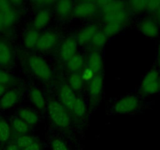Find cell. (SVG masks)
<instances>
[{"mask_svg":"<svg viewBox=\"0 0 160 150\" xmlns=\"http://www.w3.org/2000/svg\"><path fill=\"white\" fill-rule=\"evenodd\" d=\"M35 142V141L34 140V138L32 136L27 135V134H23V135H20L18 138L15 144L18 145V147L20 149H24V148H25L26 147H28Z\"/></svg>","mask_w":160,"mask_h":150,"instance_id":"cell-28","label":"cell"},{"mask_svg":"<svg viewBox=\"0 0 160 150\" xmlns=\"http://www.w3.org/2000/svg\"><path fill=\"white\" fill-rule=\"evenodd\" d=\"M57 43V36L52 32H47L40 35L36 48L40 51H47L53 48Z\"/></svg>","mask_w":160,"mask_h":150,"instance_id":"cell-8","label":"cell"},{"mask_svg":"<svg viewBox=\"0 0 160 150\" xmlns=\"http://www.w3.org/2000/svg\"><path fill=\"white\" fill-rule=\"evenodd\" d=\"M28 66L34 74L42 80L48 81L51 78L52 72L48 64L42 58L32 56L28 58Z\"/></svg>","mask_w":160,"mask_h":150,"instance_id":"cell-3","label":"cell"},{"mask_svg":"<svg viewBox=\"0 0 160 150\" xmlns=\"http://www.w3.org/2000/svg\"><path fill=\"white\" fill-rule=\"evenodd\" d=\"M158 54H160V43L159 45H158Z\"/></svg>","mask_w":160,"mask_h":150,"instance_id":"cell-44","label":"cell"},{"mask_svg":"<svg viewBox=\"0 0 160 150\" xmlns=\"http://www.w3.org/2000/svg\"><path fill=\"white\" fill-rule=\"evenodd\" d=\"M97 32H98V28L93 24H91V25H89L87 27H86L85 28L82 29L80 31V33L78 34V43H80L81 45H84V44L87 43L90 41H92L93 36H94V35Z\"/></svg>","mask_w":160,"mask_h":150,"instance_id":"cell-14","label":"cell"},{"mask_svg":"<svg viewBox=\"0 0 160 150\" xmlns=\"http://www.w3.org/2000/svg\"><path fill=\"white\" fill-rule=\"evenodd\" d=\"M84 64V59L82 56L75 55L68 61V67L71 71L76 72L81 70Z\"/></svg>","mask_w":160,"mask_h":150,"instance_id":"cell-21","label":"cell"},{"mask_svg":"<svg viewBox=\"0 0 160 150\" xmlns=\"http://www.w3.org/2000/svg\"><path fill=\"white\" fill-rule=\"evenodd\" d=\"M39 37L40 35L38 31L35 30H29L24 35V45L28 49L34 48L35 46H36L38 39H39Z\"/></svg>","mask_w":160,"mask_h":150,"instance_id":"cell-20","label":"cell"},{"mask_svg":"<svg viewBox=\"0 0 160 150\" xmlns=\"http://www.w3.org/2000/svg\"><path fill=\"white\" fill-rule=\"evenodd\" d=\"M5 27V24H4V21H3V16H2V13L0 12V30H2Z\"/></svg>","mask_w":160,"mask_h":150,"instance_id":"cell-38","label":"cell"},{"mask_svg":"<svg viewBox=\"0 0 160 150\" xmlns=\"http://www.w3.org/2000/svg\"><path fill=\"white\" fill-rule=\"evenodd\" d=\"M18 93L14 90L6 91L5 94L0 98V108L8 110L13 107L18 101Z\"/></svg>","mask_w":160,"mask_h":150,"instance_id":"cell-11","label":"cell"},{"mask_svg":"<svg viewBox=\"0 0 160 150\" xmlns=\"http://www.w3.org/2000/svg\"><path fill=\"white\" fill-rule=\"evenodd\" d=\"M89 69L93 71V73H98L102 69V59L99 53H92L90 55L88 60Z\"/></svg>","mask_w":160,"mask_h":150,"instance_id":"cell-17","label":"cell"},{"mask_svg":"<svg viewBox=\"0 0 160 150\" xmlns=\"http://www.w3.org/2000/svg\"><path fill=\"white\" fill-rule=\"evenodd\" d=\"M155 15H156V19H157V21H158V24L160 25V8L158 9V11L155 13Z\"/></svg>","mask_w":160,"mask_h":150,"instance_id":"cell-41","label":"cell"},{"mask_svg":"<svg viewBox=\"0 0 160 150\" xmlns=\"http://www.w3.org/2000/svg\"><path fill=\"white\" fill-rule=\"evenodd\" d=\"M140 30L148 38H155L159 33V27L155 21L152 19H146L140 24Z\"/></svg>","mask_w":160,"mask_h":150,"instance_id":"cell-9","label":"cell"},{"mask_svg":"<svg viewBox=\"0 0 160 150\" xmlns=\"http://www.w3.org/2000/svg\"><path fill=\"white\" fill-rule=\"evenodd\" d=\"M50 20V13L48 10H42L38 12L33 21L35 28L40 29L45 27Z\"/></svg>","mask_w":160,"mask_h":150,"instance_id":"cell-16","label":"cell"},{"mask_svg":"<svg viewBox=\"0 0 160 150\" xmlns=\"http://www.w3.org/2000/svg\"><path fill=\"white\" fill-rule=\"evenodd\" d=\"M103 79L101 75H95L90 81L89 85V92L92 99L99 97L102 91Z\"/></svg>","mask_w":160,"mask_h":150,"instance_id":"cell-13","label":"cell"},{"mask_svg":"<svg viewBox=\"0 0 160 150\" xmlns=\"http://www.w3.org/2000/svg\"><path fill=\"white\" fill-rule=\"evenodd\" d=\"M59 96L63 105L72 110V106L77 98L75 97L74 91L70 88V86H68L66 85L61 86L59 91Z\"/></svg>","mask_w":160,"mask_h":150,"instance_id":"cell-7","label":"cell"},{"mask_svg":"<svg viewBox=\"0 0 160 150\" xmlns=\"http://www.w3.org/2000/svg\"><path fill=\"white\" fill-rule=\"evenodd\" d=\"M93 74L94 73H93L91 70H90L89 68L86 69L85 70L83 71L82 75V80L84 81H91L92 78L93 77Z\"/></svg>","mask_w":160,"mask_h":150,"instance_id":"cell-36","label":"cell"},{"mask_svg":"<svg viewBox=\"0 0 160 150\" xmlns=\"http://www.w3.org/2000/svg\"><path fill=\"white\" fill-rule=\"evenodd\" d=\"M12 50L10 47L5 42L0 41V65L7 66L11 63Z\"/></svg>","mask_w":160,"mask_h":150,"instance_id":"cell-15","label":"cell"},{"mask_svg":"<svg viewBox=\"0 0 160 150\" xmlns=\"http://www.w3.org/2000/svg\"><path fill=\"white\" fill-rule=\"evenodd\" d=\"M122 28V25L121 24H106L104 28V33L107 37L108 36H113V35H116L117 33L120 31Z\"/></svg>","mask_w":160,"mask_h":150,"instance_id":"cell-30","label":"cell"},{"mask_svg":"<svg viewBox=\"0 0 160 150\" xmlns=\"http://www.w3.org/2000/svg\"><path fill=\"white\" fill-rule=\"evenodd\" d=\"M106 41H107V36L102 31L97 32L94 36H93V39H92L93 45L95 47H98V48H101V47L104 46L106 43Z\"/></svg>","mask_w":160,"mask_h":150,"instance_id":"cell-29","label":"cell"},{"mask_svg":"<svg viewBox=\"0 0 160 150\" xmlns=\"http://www.w3.org/2000/svg\"><path fill=\"white\" fill-rule=\"evenodd\" d=\"M30 99L32 103L38 109L43 110L46 106L45 99H44L42 93L38 88H32L30 91Z\"/></svg>","mask_w":160,"mask_h":150,"instance_id":"cell-18","label":"cell"},{"mask_svg":"<svg viewBox=\"0 0 160 150\" xmlns=\"http://www.w3.org/2000/svg\"><path fill=\"white\" fill-rule=\"evenodd\" d=\"M6 93V86L5 85H0V98L2 97Z\"/></svg>","mask_w":160,"mask_h":150,"instance_id":"cell-40","label":"cell"},{"mask_svg":"<svg viewBox=\"0 0 160 150\" xmlns=\"http://www.w3.org/2000/svg\"><path fill=\"white\" fill-rule=\"evenodd\" d=\"M139 106V100L136 96H129L122 98L114 105V110L119 114L132 113Z\"/></svg>","mask_w":160,"mask_h":150,"instance_id":"cell-4","label":"cell"},{"mask_svg":"<svg viewBox=\"0 0 160 150\" xmlns=\"http://www.w3.org/2000/svg\"><path fill=\"white\" fill-rule=\"evenodd\" d=\"M22 150H41V146L38 142H35Z\"/></svg>","mask_w":160,"mask_h":150,"instance_id":"cell-37","label":"cell"},{"mask_svg":"<svg viewBox=\"0 0 160 150\" xmlns=\"http://www.w3.org/2000/svg\"><path fill=\"white\" fill-rule=\"evenodd\" d=\"M158 66L160 69V54H158Z\"/></svg>","mask_w":160,"mask_h":150,"instance_id":"cell-43","label":"cell"},{"mask_svg":"<svg viewBox=\"0 0 160 150\" xmlns=\"http://www.w3.org/2000/svg\"><path fill=\"white\" fill-rule=\"evenodd\" d=\"M6 150H20V148H18L16 144H10L7 147Z\"/></svg>","mask_w":160,"mask_h":150,"instance_id":"cell-39","label":"cell"},{"mask_svg":"<svg viewBox=\"0 0 160 150\" xmlns=\"http://www.w3.org/2000/svg\"><path fill=\"white\" fill-rule=\"evenodd\" d=\"M141 90L144 95L157 94L160 91V72L152 69L144 76L141 85Z\"/></svg>","mask_w":160,"mask_h":150,"instance_id":"cell-2","label":"cell"},{"mask_svg":"<svg viewBox=\"0 0 160 150\" xmlns=\"http://www.w3.org/2000/svg\"><path fill=\"white\" fill-rule=\"evenodd\" d=\"M3 16V21L4 24H5V27H10L12 25H13L17 21V13L13 8L10 10H7L6 12H1Z\"/></svg>","mask_w":160,"mask_h":150,"instance_id":"cell-26","label":"cell"},{"mask_svg":"<svg viewBox=\"0 0 160 150\" xmlns=\"http://www.w3.org/2000/svg\"><path fill=\"white\" fill-rule=\"evenodd\" d=\"M11 135L10 126L5 120L0 119V142H7Z\"/></svg>","mask_w":160,"mask_h":150,"instance_id":"cell-22","label":"cell"},{"mask_svg":"<svg viewBox=\"0 0 160 150\" xmlns=\"http://www.w3.org/2000/svg\"><path fill=\"white\" fill-rule=\"evenodd\" d=\"M97 5H99L102 9L104 14L112 12L125 10V3L121 1H99L96 2Z\"/></svg>","mask_w":160,"mask_h":150,"instance_id":"cell-12","label":"cell"},{"mask_svg":"<svg viewBox=\"0 0 160 150\" xmlns=\"http://www.w3.org/2000/svg\"><path fill=\"white\" fill-rule=\"evenodd\" d=\"M19 117L28 124H35L38 120L37 114L29 109H21L19 111Z\"/></svg>","mask_w":160,"mask_h":150,"instance_id":"cell-19","label":"cell"},{"mask_svg":"<svg viewBox=\"0 0 160 150\" xmlns=\"http://www.w3.org/2000/svg\"><path fill=\"white\" fill-rule=\"evenodd\" d=\"M146 3H147V1H144V0H141V1L135 0V1L130 2V7L136 13H140V12H142L144 10H145Z\"/></svg>","mask_w":160,"mask_h":150,"instance_id":"cell-31","label":"cell"},{"mask_svg":"<svg viewBox=\"0 0 160 150\" xmlns=\"http://www.w3.org/2000/svg\"><path fill=\"white\" fill-rule=\"evenodd\" d=\"M128 14L125 10L104 14V21L106 24H117L122 25L127 20Z\"/></svg>","mask_w":160,"mask_h":150,"instance_id":"cell-10","label":"cell"},{"mask_svg":"<svg viewBox=\"0 0 160 150\" xmlns=\"http://www.w3.org/2000/svg\"><path fill=\"white\" fill-rule=\"evenodd\" d=\"M52 150H68L66 144L61 139H54L51 144Z\"/></svg>","mask_w":160,"mask_h":150,"instance_id":"cell-34","label":"cell"},{"mask_svg":"<svg viewBox=\"0 0 160 150\" xmlns=\"http://www.w3.org/2000/svg\"><path fill=\"white\" fill-rule=\"evenodd\" d=\"M72 3L70 1H59L57 3V11L61 16H65L70 13Z\"/></svg>","mask_w":160,"mask_h":150,"instance_id":"cell-25","label":"cell"},{"mask_svg":"<svg viewBox=\"0 0 160 150\" xmlns=\"http://www.w3.org/2000/svg\"><path fill=\"white\" fill-rule=\"evenodd\" d=\"M50 119L55 125L60 128H67L70 124V117L64 107L57 101H51L48 106Z\"/></svg>","mask_w":160,"mask_h":150,"instance_id":"cell-1","label":"cell"},{"mask_svg":"<svg viewBox=\"0 0 160 150\" xmlns=\"http://www.w3.org/2000/svg\"><path fill=\"white\" fill-rule=\"evenodd\" d=\"M72 110L74 113V114H75V116H77V117H83L86 114V105L83 100H82V99H78V98H77L75 103H74L73 106H72Z\"/></svg>","mask_w":160,"mask_h":150,"instance_id":"cell-27","label":"cell"},{"mask_svg":"<svg viewBox=\"0 0 160 150\" xmlns=\"http://www.w3.org/2000/svg\"><path fill=\"white\" fill-rule=\"evenodd\" d=\"M77 49V42L74 39L69 38L66 39L62 44L60 51V56L62 60L68 61L72 56L75 55Z\"/></svg>","mask_w":160,"mask_h":150,"instance_id":"cell-6","label":"cell"},{"mask_svg":"<svg viewBox=\"0 0 160 150\" xmlns=\"http://www.w3.org/2000/svg\"><path fill=\"white\" fill-rule=\"evenodd\" d=\"M97 8L98 5L96 2H92V1L80 2L75 6L73 15L76 17H87L94 14Z\"/></svg>","mask_w":160,"mask_h":150,"instance_id":"cell-5","label":"cell"},{"mask_svg":"<svg viewBox=\"0 0 160 150\" xmlns=\"http://www.w3.org/2000/svg\"><path fill=\"white\" fill-rule=\"evenodd\" d=\"M12 126L13 129L17 134L20 135L25 134L28 131V124L27 123L21 120V118H14L12 122Z\"/></svg>","mask_w":160,"mask_h":150,"instance_id":"cell-23","label":"cell"},{"mask_svg":"<svg viewBox=\"0 0 160 150\" xmlns=\"http://www.w3.org/2000/svg\"><path fill=\"white\" fill-rule=\"evenodd\" d=\"M52 2H50V1H47V2H46V1H42V2H35V3L36 4H42V5H43V4H49V3H51Z\"/></svg>","mask_w":160,"mask_h":150,"instance_id":"cell-42","label":"cell"},{"mask_svg":"<svg viewBox=\"0 0 160 150\" xmlns=\"http://www.w3.org/2000/svg\"><path fill=\"white\" fill-rule=\"evenodd\" d=\"M82 75L78 73H74L69 77V85L70 88L73 91H78L82 88Z\"/></svg>","mask_w":160,"mask_h":150,"instance_id":"cell-24","label":"cell"},{"mask_svg":"<svg viewBox=\"0 0 160 150\" xmlns=\"http://www.w3.org/2000/svg\"><path fill=\"white\" fill-rule=\"evenodd\" d=\"M12 77L10 73L4 70H0V85H7L11 83Z\"/></svg>","mask_w":160,"mask_h":150,"instance_id":"cell-33","label":"cell"},{"mask_svg":"<svg viewBox=\"0 0 160 150\" xmlns=\"http://www.w3.org/2000/svg\"><path fill=\"white\" fill-rule=\"evenodd\" d=\"M159 8V0H150V1H147V3H146V10H148V11L156 13Z\"/></svg>","mask_w":160,"mask_h":150,"instance_id":"cell-32","label":"cell"},{"mask_svg":"<svg viewBox=\"0 0 160 150\" xmlns=\"http://www.w3.org/2000/svg\"><path fill=\"white\" fill-rule=\"evenodd\" d=\"M12 9V4L10 1L0 0V12H6Z\"/></svg>","mask_w":160,"mask_h":150,"instance_id":"cell-35","label":"cell"}]
</instances>
